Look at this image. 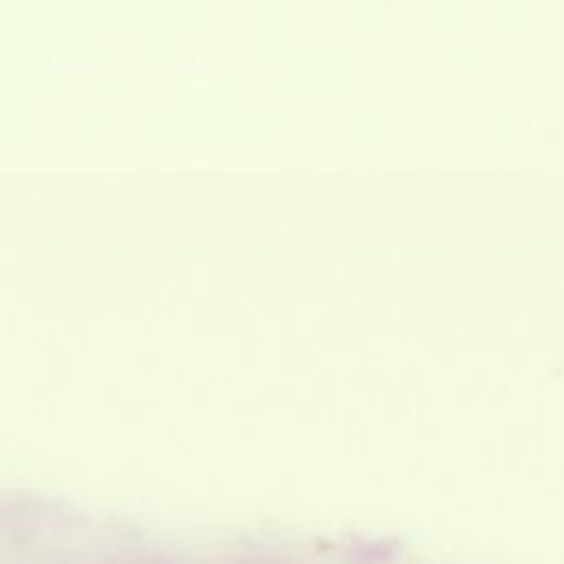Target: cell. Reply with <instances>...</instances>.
<instances>
[{
    "label": "cell",
    "mask_w": 564,
    "mask_h": 564,
    "mask_svg": "<svg viewBox=\"0 0 564 564\" xmlns=\"http://www.w3.org/2000/svg\"><path fill=\"white\" fill-rule=\"evenodd\" d=\"M397 551V544L392 540H381V542H370L366 546H359L352 555L350 562L352 564H381L386 560H390Z\"/></svg>",
    "instance_id": "1"
}]
</instances>
